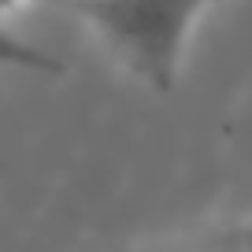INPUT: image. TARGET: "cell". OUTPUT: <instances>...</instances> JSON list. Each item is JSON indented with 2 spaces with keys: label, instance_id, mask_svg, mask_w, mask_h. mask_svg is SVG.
<instances>
[{
  "label": "cell",
  "instance_id": "5b68a950",
  "mask_svg": "<svg viewBox=\"0 0 252 252\" xmlns=\"http://www.w3.org/2000/svg\"><path fill=\"white\" fill-rule=\"evenodd\" d=\"M204 252H215V249H204ZM219 252H222V249H219Z\"/></svg>",
  "mask_w": 252,
  "mask_h": 252
},
{
  "label": "cell",
  "instance_id": "277c9868",
  "mask_svg": "<svg viewBox=\"0 0 252 252\" xmlns=\"http://www.w3.org/2000/svg\"><path fill=\"white\" fill-rule=\"evenodd\" d=\"M30 0H0V19L4 15H11V11H19V8H26Z\"/></svg>",
  "mask_w": 252,
  "mask_h": 252
},
{
  "label": "cell",
  "instance_id": "6da1fadb",
  "mask_svg": "<svg viewBox=\"0 0 252 252\" xmlns=\"http://www.w3.org/2000/svg\"><path fill=\"white\" fill-rule=\"evenodd\" d=\"M215 0H67L111 56L152 93L178 86L189 33Z\"/></svg>",
  "mask_w": 252,
  "mask_h": 252
},
{
  "label": "cell",
  "instance_id": "7a4b0ae2",
  "mask_svg": "<svg viewBox=\"0 0 252 252\" xmlns=\"http://www.w3.org/2000/svg\"><path fill=\"white\" fill-rule=\"evenodd\" d=\"M0 67L26 71V74H37V78H60V74L67 71V63L56 60L48 48L11 33L8 26H0Z\"/></svg>",
  "mask_w": 252,
  "mask_h": 252
},
{
  "label": "cell",
  "instance_id": "3957f363",
  "mask_svg": "<svg viewBox=\"0 0 252 252\" xmlns=\"http://www.w3.org/2000/svg\"><path fill=\"white\" fill-rule=\"evenodd\" d=\"M219 249L222 252H252V222H241V226H234L230 234H222Z\"/></svg>",
  "mask_w": 252,
  "mask_h": 252
}]
</instances>
